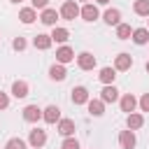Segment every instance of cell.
<instances>
[{
    "instance_id": "1",
    "label": "cell",
    "mask_w": 149,
    "mask_h": 149,
    "mask_svg": "<svg viewBox=\"0 0 149 149\" xmlns=\"http://www.w3.org/2000/svg\"><path fill=\"white\" fill-rule=\"evenodd\" d=\"M79 12H81V7H79L74 0H65V2L61 5V12H58V14H61L63 19H68V21H74V19L79 16Z\"/></svg>"
},
{
    "instance_id": "2",
    "label": "cell",
    "mask_w": 149,
    "mask_h": 149,
    "mask_svg": "<svg viewBox=\"0 0 149 149\" xmlns=\"http://www.w3.org/2000/svg\"><path fill=\"white\" fill-rule=\"evenodd\" d=\"M28 142H30L33 149H40V147H44V142H47V133H44L42 128H33L30 135H28Z\"/></svg>"
},
{
    "instance_id": "3",
    "label": "cell",
    "mask_w": 149,
    "mask_h": 149,
    "mask_svg": "<svg viewBox=\"0 0 149 149\" xmlns=\"http://www.w3.org/2000/svg\"><path fill=\"white\" fill-rule=\"evenodd\" d=\"M95 63H98V61H95V56H93L91 51H81V54L77 56V65H79L81 70H93Z\"/></svg>"
},
{
    "instance_id": "4",
    "label": "cell",
    "mask_w": 149,
    "mask_h": 149,
    "mask_svg": "<svg viewBox=\"0 0 149 149\" xmlns=\"http://www.w3.org/2000/svg\"><path fill=\"white\" fill-rule=\"evenodd\" d=\"M42 114H44V109H40L37 105H28V107H23V119H26L28 123H37V121L42 119Z\"/></svg>"
},
{
    "instance_id": "5",
    "label": "cell",
    "mask_w": 149,
    "mask_h": 149,
    "mask_svg": "<svg viewBox=\"0 0 149 149\" xmlns=\"http://www.w3.org/2000/svg\"><path fill=\"white\" fill-rule=\"evenodd\" d=\"M130 68H133V56H130V54H119V56L114 58V70L126 72V70H130Z\"/></svg>"
},
{
    "instance_id": "6",
    "label": "cell",
    "mask_w": 149,
    "mask_h": 149,
    "mask_svg": "<svg viewBox=\"0 0 149 149\" xmlns=\"http://www.w3.org/2000/svg\"><path fill=\"white\" fill-rule=\"evenodd\" d=\"M79 16H81L84 21H88V23H91V21H95V19L100 16V12H98V7H95L93 2H86V5L81 7V12H79Z\"/></svg>"
},
{
    "instance_id": "7",
    "label": "cell",
    "mask_w": 149,
    "mask_h": 149,
    "mask_svg": "<svg viewBox=\"0 0 149 149\" xmlns=\"http://www.w3.org/2000/svg\"><path fill=\"white\" fill-rule=\"evenodd\" d=\"M70 61H74V51L68 47V44H63V47H58L56 49V63H70Z\"/></svg>"
},
{
    "instance_id": "8",
    "label": "cell",
    "mask_w": 149,
    "mask_h": 149,
    "mask_svg": "<svg viewBox=\"0 0 149 149\" xmlns=\"http://www.w3.org/2000/svg\"><path fill=\"white\" fill-rule=\"evenodd\" d=\"M91 98H88V88L86 86H74L72 88V102L74 105H86Z\"/></svg>"
},
{
    "instance_id": "9",
    "label": "cell",
    "mask_w": 149,
    "mask_h": 149,
    "mask_svg": "<svg viewBox=\"0 0 149 149\" xmlns=\"http://www.w3.org/2000/svg\"><path fill=\"white\" fill-rule=\"evenodd\" d=\"M119 105H121V112L130 114V112H135V107H137V98H135L133 93H126V95H121Z\"/></svg>"
},
{
    "instance_id": "10",
    "label": "cell",
    "mask_w": 149,
    "mask_h": 149,
    "mask_svg": "<svg viewBox=\"0 0 149 149\" xmlns=\"http://www.w3.org/2000/svg\"><path fill=\"white\" fill-rule=\"evenodd\" d=\"M119 147H121V149H133V147H135V133H133L130 128L119 133Z\"/></svg>"
},
{
    "instance_id": "11",
    "label": "cell",
    "mask_w": 149,
    "mask_h": 149,
    "mask_svg": "<svg viewBox=\"0 0 149 149\" xmlns=\"http://www.w3.org/2000/svg\"><path fill=\"white\" fill-rule=\"evenodd\" d=\"M58 16H61V14H58L56 9L47 7V9H42V14H40V21H42L44 26H51V28H54V26H56V21H58Z\"/></svg>"
},
{
    "instance_id": "12",
    "label": "cell",
    "mask_w": 149,
    "mask_h": 149,
    "mask_svg": "<svg viewBox=\"0 0 149 149\" xmlns=\"http://www.w3.org/2000/svg\"><path fill=\"white\" fill-rule=\"evenodd\" d=\"M100 100L102 102H116L119 100V91L114 88V84H105V88L100 91Z\"/></svg>"
},
{
    "instance_id": "13",
    "label": "cell",
    "mask_w": 149,
    "mask_h": 149,
    "mask_svg": "<svg viewBox=\"0 0 149 149\" xmlns=\"http://www.w3.org/2000/svg\"><path fill=\"white\" fill-rule=\"evenodd\" d=\"M51 40H54L56 44H65V42L70 40V30H68V28H61V26H54V30H51Z\"/></svg>"
},
{
    "instance_id": "14",
    "label": "cell",
    "mask_w": 149,
    "mask_h": 149,
    "mask_svg": "<svg viewBox=\"0 0 149 149\" xmlns=\"http://www.w3.org/2000/svg\"><path fill=\"white\" fill-rule=\"evenodd\" d=\"M33 44H35V49H42V51H47L51 44H54V40H51V35H44V33H37L35 37H33Z\"/></svg>"
},
{
    "instance_id": "15",
    "label": "cell",
    "mask_w": 149,
    "mask_h": 149,
    "mask_svg": "<svg viewBox=\"0 0 149 149\" xmlns=\"http://www.w3.org/2000/svg\"><path fill=\"white\" fill-rule=\"evenodd\" d=\"M65 74H68V70H65L63 63H54V65L49 68V79H54V81H63Z\"/></svg>"
},
{
    "instance_id": "16",
    "label": "cell",
    "mask_w": 149,
    "mask_h": 149,
    "mask_svg": "<svg viewBox=\"0 0 149 149\" xmlns=\"http://www.w3.org/2000/svg\"><path fill=\"white\" fill-rule=\"evenodd\" d=\"M86 107H88V114H91V116H102V114H105V102H102L100 98L88 100V102H86Z\"/></svg>"
},
{
    "instance_id": "17",
    "label": "cell",
    "mask_w": 149,
    "mask_h": 149,
    "mask_svg": "<svg viewBox=\"0 0 149 149\" xmlns=\"http://www.w3.org/2000/svg\"><path fill=\"white\" fill-rule=\"evenodd\" d=\"M28 81H23V79H16L14 84H12V95L14 98H26L28 95Z\"/></svg>"
},
{
    "instance_id": "18",
    "label": "cell",
    "mask_w": 149,
    "mask_h": 149,
    "mask_svg": "<svg viewBox=\"0 0 149 149\" xmlns=\"http://www.w3.org/2000/svg\"><path fill=\"white\" fill-rule=\"evenodd\" d=\"M42 119H44L47 123H58V121H61V109H58L56 105H49V107L44 109Z\"/></svg>"
},
{
    "instance_id": "19",
    "label": "cell",
    "mask_w": 149,
    "mask_h": 149,
    "mask_svg": "<svg viewBox=\"0 0 149 149\" xmlns=\"http://www.w3.org/2000/svg\"><path fill=\"white\" fill-rule=\"evenodd\" d=\"M126 126H128L130 130H137V128H142V126H144V116H142V114H137V112H130V114L126 116Z\"/></svg>"
},
{
    "instance_id": "20",
    "label": "cell",
    "mask_w": 149,
    "mask_h": 149,
    "mask_svg": "<svg viewBox=\"0 0 149 149\" xmlns=\"http://www.w3.org/2000/svg\"><path fill=\"white\" fill-rule=\"evenodd\" d=\"M58 133H61L63 137L74 135V121H72V119H61V121H58Z\"/></svg>"
},
{
    "instance_id": "21",
    "label": "cell",
    "mask_w": 149,
    "mask_h": 149,
    "mask_svg": "<svg viewBox=\"0 0 149 149\" xmlns=\"http://www.w3.org/2000/svg\"><path fill=\"white\" fill-rule=\"evenodd\" d=\"M19 19H21V23L30 26V23L37 19V12H35V7H23V9L19 12Z\"/></svg>"
},
{
    "instance_id": "22",
    "label": "cell",
    "mask_w": 149,
    "mask_h": 149,
    "mask_svg": "<svg viewBox=\"0 0 149 149\" xmlns=\"http://www.w3.org/2000/svg\"><path fill=\"white\" fill-rule=\"evenodd\" d=\"M102 19H105V23H107V26H119V23H121V12L112 7V9H107V12H105V16H102Z\"/></svg>"
},
{
    "instance_id": "23",
    "label": "cell",
    "mask_w": 149,
    "mask_h": 149,
    "mask_svg": "<svg viewBox=\"0 0 149 149\" xmlns=\"http://www.w3.org/2000/svg\"><path fill=\"white\" fill-rule=\"evenodd\" d=\"M130 40H133L135 44H140V47H142V44H147V42H149V30H147V28H135Z\"/></svg>"
},
{
    "instance_id": "24",
    "label": "cell",
    "mask_w": 149,
    "mask_h": 149,
    "mask_svg": "<svg viewBox=\"0 0 149 149\" xmlns=\"http://www.w3.org/2000/svg\"><path fill=\"white\" fill-rule=\"evenodd\" d=\"M98 79H100L102 84H114V79H116V70H114V68H102V70L98 72Z\"/></svg>"
},
{
    "instance_id": "25",
    "label": "cell",
    "mask_w": 149,
    "mask_h": 149,
    "mask_svg": "<svg viewBox=\"0 0 149 149\" xmlns=\"http://www.w3.org/2000/svg\"><path fill=\"white\" fill-rule=\"evenodd\" d=\"M133 12H135L137 16H149V0H135Z\"/></svg>"
},
{
    "instance_id": "26",
    "label": "cell",
    "mask_w": 149,
    "mask_h": 149,
    "mask_svg": "<svg viewBox=\"0 0 149 149\" xmlns=\"http://www.w3.org/2000/svg\"><path fill=\"white\" fill-rule=\"evenodd\" d=\"M116 37H119V40H130V37H133V28H130L128 23H119V26H116Z\"/></svg>"
},
{
    "instance_id": "27",
    "label": "cell",
    "mask_w": 149,
    "mask_h": 149,
    "mask_svg": "<svg viewBox=\"0 0 149 149\" xmlns=\"http://www.w3.org/2000/svg\"><path fill=\"white\" fill-rule=\"evenodd\" d=\"M5 149H26V142H23L21 137H12V140L5 144Z\"/></svg>"
},
{
    "instance_id": "28",
    "label": "cell",
    "mask_w": 149,
    "mask_h": 149,
    "mask_svg": "<svg viewBox=\"0 0 149 149\" xmlns=\"http://www.w3.org/2000/svg\"><path fill=\"white\" fill-rule=\"evenodd\" d=\"M61 149H79V142L70 135V137H65L63 140V144H61Z\"/></svg>"
},
{
    "instance_id": "29",
    "label": "cell",
    "mask_w": 149,
    "mask_h": 149,
    "mask_svg": "<svg viewBox=\"0 0 149 149\" xmlns=\"http://www.w3.org/2000/svg\"><path fill=\"white\" fill-rule=\"evenodd\" d=\"M12 47H14V51H23V49H26V40H23V37H14Z\"/></svg>"
},
{
    "instance_id": "30",
    "label": "cell",
    "mask_w": 149,
    "mask_h": 149,
    "mask_svg": "<svg viewBox=\"0 0 149 149\" xmlns=\"http://www.w3.org/2000/svg\"><path fill=\"white\" fill-rule=\"evenodd\" d=\"M7 107H9V95L0 91V109H7Z\"/></svg>"
},
{
    "instance_id": "31",
    "label": "cell",
    "mask_w": 149,
    "mask_h": 149,
    "mask_svg": "<svg viewBox=\"0 0 149 149\" xmlns=\"http://www.w3.org/2000/svg\"><path fill=\"white\" fill-rule=\"evenodd\" d=\"M140 107H142V112H149V93H144L140 98Z\"/></svg>"
},
{
    "instance_id": "32",
    "label": "cell",
    "mask_w": 149,
    "mask_h": 149,
    "mask_svg": "<svg viewBox=\"0 0 149 149\" xmlns=\"http://www.w3.org/2000/svg\"><path fill=\"white\" fill-rule=\"evenodd\" d=\"M30 5H33L35 9H47V5H49V0H30Z\"/></svg>"
},
{
    "instance_id": "33",
    "label": "cell",
    "mask_w": 149,
    "mask_h": 149,
    "mask_svg": "<svg viewBox=\"0 0 149 149\" xmlns=\"http://www.w3.org/2000/svg\"><path fill=\"white\" fill-rule=\"evenodd\" d=\"M98 5H109V0H95Z\"/></svg>"
},
{
    "instance_id": "34",
    "label": "cell",
    "mask_w": 149,
    "mask_h": 149,
    "mask_svg": "<svg viewBox=\"0 0 149 149\" xmlns=\"http://www.w3.org/2000/svg\"><path fill=\"white\" fill-rule=\"evenodd\" d=\"M9 2H14V5H19V2H21V0H9Z\"/></svg>"
},
{
    "instance_id": "35",
    "label": "cell",
    "mask_w": 149,
    "mask_h": 149,
    "mask_svg": "<svg viewBox=\"0 0 149 149\" xmlns=\"http://www.w3.org/2000/svg\"><path fill=\"white\" fill-rule=\"evenodd\" d=\"M144 68H147V72H149V61H147V65H144Z\"/></svg>"
}]
</instances>
